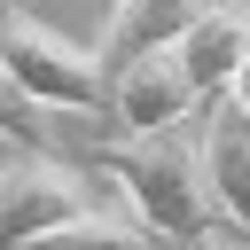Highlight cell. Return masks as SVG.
Returning a JSON list of instances; mask_svg holds the SVG:
<instances>
[{"instance_id": "obj_11", "label": "cell", "mask_w": 250, "mask_h": 250, "mask_svg": "<svg viewBox=\"0 0 250 250\" xmlns=\"http://www.w3.org/2000/svg\"><path fill=\"white\" fill-rule=\"evenodd\" d=\"M203 250H227V242H203Z\"/></svg>"}, {"instance_id": "obj_9", "label": "cell", "mask_w": 250, "mask_h": 250, "mask_svg": "<svg viewBox=\"0 0 250 250\" xmlns=\"http://www.w3.org/2000/svg\"><path fill=\"white\" fill-rule=\"evenodd\" d=\"M227 102H234V109H242V117H250V70H242V78H234V94H227Z\"/></svg>"}, {"instance_id": "obj_4", "label": "cell", "mask_w": 250, "mask_h": 250, "mask_svg": "<svg viewBox=\"0 0 250 250\" xmlns=\"http://www.w3.org/2000/svg\"><path fill=\"white\" fill-rule=\"evenodd\" d=\"M188 109H203V94H195L180 55H148V62L109 70V125H125V141L133 133H172V125H188Z\"/></svg>"}, {"instance_id": "obj_3", "label": "cell", "mask_w": 250, "mask_h": 250, "mask_svg": "<svg viewBox=\"0 0 250 250\" xmlns=\"http://www.w3.org/2000/svg\"><path fill=\"white\" fill-rule=\"evenodd\" d=\"M102 203H109V195H102L70 156L16 141V156H8V172H0V234H8V250H31V242L78 227V219H94Z\"/></svg>"}, {"instance_id": "obj_1", "label": "cell", "mask_w": 250, "mask_h": 250, "mask_svg": "<svg viewBox=\"0 0 250 250\" xmlns=\"http://www.w3.org/2000/svg\"><path fill=\"white\" fill-rule=\"evenodd\" d=\"M102 164L117 172V195L180 250L219 242V203H211V164H203V125H172V133H133L109 141Z\"/></svg>"}, {"instance_id": "obj_2", "label": "cell", "mask_w": 250, "mask_h": 250, "mask_svg": "<svg viewBox=\"0 0 250 250\" xmlns=\"http://www.w3.org/2000/svg\"><path fill=\"white\" fill-rule=\"evenodd\" d=\"M8 86H16V102L109 117V62H102V47L62 39V31L39 23L23 0H8Z\"/></svg>"}, {"instance_id": "obj_10", "label": "cell", "mask_w": 250, "mask_h": 250, "mask_svg": "<svg viewBox=\"0 0 250 250\" xmlns=\"http://www.w3.org/2000/svg\"><path fill=\"white\" fill-rule=\"evenodd\" d=\"M203 8H227V0H203Z\"/></svg>"}, {"instance_id": "obj_7", "label": "cell", "mask_w": 250, "mask_h": 250, "mask_svg": "<svg viewBox=\"0 0 250 250\" xmlns=\"http://www.w3.org/2000/svg\"><path fill=\"white\" fill-rule=\"evenodd\" d=\"M203 164H211V203L219 219L250 242V117L234 102L203 109Z\"/></svg>"}, {"instance_id": "obj_5", "label": "cell", "mask_w": 250, "mask_h": 250, "mask_svg": "<svg viewBox=\"0 0 250 250\" xmlns=\"http://www.w3.org/2000/svg\"><path fill=\"white\" fill-rule=\"evenodd\" d=\"M203 0H109L102 8V62L125 70V62H148V55H180V39L195 31Z\"/></svg>"}, {"instance_id": "obj_8", "label": "cell", "mask_w": 250, "mask_h": 250, "mask_svg": "<svg viewBox=\"0 0 250 250\" xmlns=\"http://www.w3.org/2000/svg\"><path fill=\"white\" fill-rule=\"evenodd\" d=\"M31 250H180V242H164L125 195H109L94 219H78V227H62V234H47V242H31Z\"/></svg>"}, {"instance_id": "obj_6", "label": "cell", "mask_w": 250, "mask_h": 250, "mask_svg": "<svg viewBox=\"0 0 250 250\" xmlns=\"http://www.w3.org/2000/svg\"><path fill=\"white\" fill-rule=\"evenodd\" d=\"M180 62H188V78H195L203 102H211V94H234V78L250 70V8H242V0L203 8L195 31L180 39Z\"/></svg>"}]
</instances>
